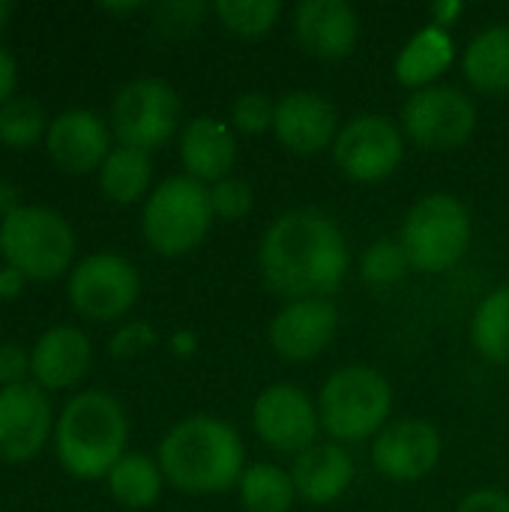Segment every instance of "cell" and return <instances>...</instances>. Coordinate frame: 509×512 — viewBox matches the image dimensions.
<instances>
[{"label":"cell","mask_w":509,"mask_h":512,"mask_svg":"<svg viewBox=\"0 0 509 512\" xmlns=\"http://www.w3.org/2000/svg\"><path fill=\"white\" fill-rule=\"evenodd\" d=\"M15 84H18V63L12 51L0 42V105L15 96Z\"/></svg>","instance_id":"38"},{"label":"cell","mask_w":509,"mask_h":512,"mask_svg":"<svg viewBox=\"0 0 509 512\" xmlns=\"http://www.w3.org/2000/svg\"><path fill=\"white\" fill-rule=\"evenodd\" d=\"M24 285H27V276H24L21 270H15V267H9V264L0 267V303H3V300L21 297Z\"/></svg>","instance_id":"39"},{"label":"cell","mask_w":509,"mask_h":512,"mask_svg":"<svg viewBox=\"0 0 509 512\" xmlns=\"http://www.w3.org/2000/svg\"><path fill=\"white\" fill-rule=\"evenodd\" d=\"M291 21L303 51L318 60H345L360 42V15L345 0H303Z\"/></svg>","instance_id":"18"},{"label":"cell","mask_w":509,"mask_h":512,"mask_svg":"<svg viewBox=\"0 0 509 512\" xmlns=\"http://www.w3.org/2000/svg\"><path fill=\"white\" fill-rule=\"evenodd\" d=\"M351 270V252L342 228L315 207H297L276 216L258 243L261 282L285 297H330Z\"/></svg>","instance_id":"1"},{"label":"cell","mask_w":509,"mask_h":512,"mask_svg":"<svg viewBox=\"0 0 509 512\" xmlns=\"http://www.w3.org/2000/svg\"><path fill=\"white\" fill-rule=\"evenodd\" d=\"M339 129L336 105L315 90H291L276 99L273 135L294 156H318L333 150Z\"/></svg>","instance_id":"16"},{"label":"cell","mask_w":509,"mask_h":512,"mask_svg":"<svg viewBox=\"0 0 509 512\" xmlns=\"http://www.w3.org/2000/svg\"><path fill=\"white\" fill-rule=\"evenodd\" d=\"M276 102L261 90H246L231 102V129L243 135H264L273 132Z\"/></svg>","instance_id":"31"},{"label":"cell","mask_w":509,"mask_h":512,"mask_svg":"<svg viewBox=\"0 0 509 512\" xmlns=\"http://www.w3.org/2000/svg\"><path fill=\"white\" fill-rule=\"evenodd\" d=\"M180 96L177 90L153 75L126 81L111 102V135L123 147L156 150L180 129Z\"/></svg>","instance_id":"8"},{"label":"cell","mask_w":509,"mask_h":512,"mask_svg":"<svg viewBox=\"0 0 509 512\" xmlns=\"http://www.w3.org/2000/svg\"><path fill=\"white\" fill-rule=\"evenodd\" d=\"M48 114L33 96H12L0 105V144L12 150H27L39 144L48 132Z\"/></svg>","instance_id":"28"},{"label":"cell","mask_w":509,"mask_h":512,"mask_svg":"<svg viewBox=\"0 0 509 512\" xmlns=\"http://www.w3.org/2000/svg\"><path fill=\"white\" fill-rule=\"evenodd\" d=\"M54 456L75 480H105L129 453V417L105 390L75 393L54 423Z\"/></svg>","instance_id":"3"},{"label":"cell","mask_w":509,"mask_h":512,"mask_svg":"<svg viewBox=\"0 0 509 512\" xmlns=\"http://www.w3.org/2000/svg\"><path fill=\"white\" fill-rule=\"evenodd\" d=\"M0 255L27 279L54 282L75 267V231L60 210L21 204L0 219Z\"/></svg>","instance_id":"6"},{"label":"cell","mask_w":509,"mask_h":512,"mask_svg":"<svg viewBox=\"0 0 509 512\" xmlns=\"http://www.w3.org/2000/svg\"><path fill=\"white\" fill-rule=\"evenodd\" d=\"M204 12H207L204 3H165V6H156V24L165 33H183V30L198 27Z\"/></svg>","instance_id":"34"},{"label":"cell","mask_w":509,"mask_h":512,"mask_svg":"<svg viewBox=\"0 0 509 512\" xmlns=\"http://www.w3.org/2000/svg\"><path fill=\"white\" fill-rule=\"evenodd\" d=\"M21 207V192L15 183L0 180V219H6L9 213H15Z\"/></svg>","instance_id":"40"},{"label":"cell","mask_w":509,"mask_h":512,"mask_svg":"<svg viewBox=\"0 0 509 512\" xmlns=\"http://www.w3.org/2000/svg\"><path fill=\"white\" fill-rule=\"evenodd\" d=\"M339 330V309L330 297L288 300L270 321V348L285 363H309L321 357Z\"/></svg>","instance_id":"15"},{"label":"cell","mask_w":509,"mask_h":512,"mask_svg":"<svg viewBox=\"0 0 509 512\" xmlns=\"http://www.w3.org/2000/svg\"><path fill=\"white\" fill-rule=\"evenodd\" d=\"M456 512H509V495L501 489H474L459 501Z\"/></svg>","instance_id":"36"},{"label":"cell","mask_w":509,"mask_h":512,"mask_svg":"<svg viewBox=\"0 0 509 512\" xmlns=\"http://www.w3.org/2000/svg\"><path fill=\"white\" fill-rule=\"evenodd\" d=\"M156 345V330L147 321H126L123 327H117L108 339V354L114 360H129L144 354L147 348Z\"/></svg>","instance_id":"33"},{"label":"cell","mask_w":509,"mask_h":512,"mask_svg":"<svg viewBox=\"0 0 509 512\" xmlns=\"http://www.w3.org/2000/svg\"><path fill=\"white\" fill-rule=\"evenodd\" d=\"M45 150L51 162L66 174L99 171V165L111 153V126L90 108H66L51 117Z\"/></svg>","instance_id":"17"},{"label":"cell","mask_w":509,"mask_h":512,"mask_svg":"<svg viewBox=\"0 0 509 512\" xmlns=\"http://www.w3.org/2000/svg\"><path fill=\"white\" fill-rule=\"evenodd\" d=\"M99 189L108 201L114 204H135V201H147L150 180H153V162L150 153L135 150V147H111V153L105 156V162L99 165Z\"/></svg>","instance_id":"24"},{"label":"cell","mask_w":509,"mask_h":512,"mask_svg":"<svg viewBox=\"0 0 509 512\" xmlns=\"http://www.w3.org/2000/svg\"><path fill=\"white\" fill-rule=\"evenodd\" d=\"M171 351L177 354V357H192L195 351H198V336L192 333V330H177L174 336H171Z\"/></svg>","instance_id":"41"},{"label":"cell","mask_w":509,"mask_h":512,"mask_svg":"<svg viewBox=\"0 0 509 512\" xmlns=\"http://www.w3.org/2000/svg\"><path fill=\"white\" fill-rule=\"evenodd\" d=\"M237 495L246 512H291L294 501H300L291 471L273 462L246 465L237 483Z\"/></svg>","instance_id":"26"},{"label":"cell","mask_w":509,"mask_h":512,"mask_svg":"<svg viewBox=\"0 0 509 512\" xmlns=\"http://www.w3.org/2000/svg\"><path fill=\"white\" fill-rule=\"evenodd\" d=\"M462 12H465V3L462 0H435L429 6V24L450 30L462 18Z\"/></svg>","instance_id":"37"},{"label":"cell","mask_w":509,"mask_h":512,"mask_svg":"<svg viewBox=\"0 0 509 512\" xmlns=\"http://www.w3.org/2000/svg\"><path fill=\"white\" fill-rule=\"evenodd\" d=\"M252 432L264 447L285 456H300L315 447L321 435L318 399L291 381L267 384L252 405Z\"/></svg>","instance_id":"12"},{"label":"cell","mask_w":509,"mask_h":512,"mask_svg":"<svg viewBox=\"0 0 509 512\" xmlns=\"http://www.w3.org/2000/svg\"><path fill=\"white\" fill-rule=\"evenodd\" d=\"M471 237V213L450 192H429L414 201L399 231V243L417 273H447L468 255Z\"/></svg>","instance_id":"7"},{"label":"cell","mask_w":509,"mask_h":512,"mask_svg":"<svg viewBox=\"0 0 509 512\" xmlns=\"http://www.w3.org/2000/svg\"><path fill=\"white\" fill-rule=\"evenodd\" d=\"M27 381H33L30 351L15 342H3L0 345V387H15V384H27Z\"/></svg>","instance_id":"35"},{"label":"cell","mask_w":509,"mask_h":512,"mask_svg":"<svg viewBox=\"0 0 509 512\" xmlns=\"http://www.w3.org/2000/svg\"><path fill=\"white\" fill-rule=\"evenodd\" d=\"M72 309L96 324L120 321L141 297V273L120 252H93L69 270Z\"/></svg>","instance_id":"10"},{"label":"cell","mask_w":509,"mask_h":512,"mask_svg":"<svg viewBox=\"0 0 509 512\" xmlns=\"http://www.w3.org/2000/svg\"><path fill=\"white\" fill-rule=\"evenodd\" d=\"M12 3H6V0H0V30L6 27V21H9V15H12Z\"/></svg>","instance_id":"43"},{"label":"cell","mask_w":509,"mask_h":512,"mask_svg":"<svg viewBox=\"0 0 509 512\" xmlns=\"http://www.w3.org/2000/svg\"><path fill=\"white\" fill-rule=\"evenodd\" d=\"M213 204L210 186L174 174L165 177L144 201L141 210V234L147 246L162 258H180L198 249L213 228Z\"/></svg>","instance_id":"5"},{"label":"cell","mask_w":509,"mask_h":512,"mask_svg":"<svg viewBox=\"0 0 509 512\" xmlns=\"http://www.w3.org/2000/svg\"><path fill=\"white\" fill-rule=\"evenodd\" d=\"M102 9L111 12V15H129V12H138L144 6L141 3H102Z\"/></svg>","instance_id":"42"},{"label":"cell","mask_w":509,"mask_h":512,"mask_svg":"<svg viewBox=\"0 0 509 512\" xmlns=\"http://www.w3.org/2000/svg\"><path fill=\"white\" fill-rule=\"evenodd\" d=\"M453 63H456V39L450 36V30L426 24L399 48L393 60V72H396V81L414 93V90L435 87L438 78Z\"/></svg>","instance_id":"22"},{"label":"cell","mask_w":509,"mask_h":512,"mask_svg":"<svg viewBox=\"0 0 509 512\" xmlns=\"http://www.w3.org/2000/svg\"><path fill=\"white\" fill-rule=\"evenodd\" d=\"M159 468L165 483L186 495H219L237 489L246 471L240 432L219 417L195 414L180 420L159 441Z\"/></svg>","instance_id":"2"},{"label":"cell","mask_w":509,"mask_h":512,"mask_svg":"<svg viewBox=\"0 0 509 512\" xmlns=\"http://www.w3.org/2000/svg\"><path fill=\"white\" fill-rule=\"evenodd\" d=\"M297 498L312 507L336 504L354 483V459L342 444H315L291 459Z\"/></svg>","instance_id":"21"},{"label":"cell","mask_w":509,"mask_h":512,"mask_svg":"<svg viewBox=\"0 0 509 512\" xmlns=\"http://www.w3.org/2000/svg\"><path fill=\"white\" fill-rule=\"evenodd\" d=\"M471 345L486 363L509 366V285L486 294L474 309Z\"/></svg>","instance_id":"27"},{"label":"cell","mask_w":509,"mask_h":512,"mask_svg":"<svg viewBox=\"0 0 509 512\" xmlns=\"http://www.w3.org/2000/svg\"><path fill=\"white\" fill-rule=\"evenodd\" d=\"M399 126L414 147L450 153L474 138L477 105L465 90L453 84H435L426 90H414L405 99Z\"/></svg>","instance_id":"9"},{"label":"cell","mask_w":509,"mask_h":512,"mask_svg":"<svg viewBox=\"0 0 509 512\" xmlns=\"http://www.w3.org/2000/svg\"><path fill=\"white\" fill-rule=\"evenodd\" d=\"M405 132L396 120L378 111L357 114L342 123L336 144H333V162L336 168L354 180V183H381L396 174V168L405 159Z\"/></svg>","instance_id":"11"},{"label":"cell","mask_w":509,"mask_h":512,"mask_svg":"<svg viewBox=\"0 0 509 512\" xmlns=\"http://www.w3.org/2000/svg\"><path fill=\"white\" fill-rule=\"evenodd\" d=\"M210 12L219 18V24L243 39H258L264 33H270L285 6L279 0H219L210 6Z\"/></svg>","instance_id":"29"},{"label":"cell","mask_w":509,"mask_h":512,"mask_svg":"<svg viewBox=\"0 0 509 512\" xmlns=\"http://www.w3.org/2000/svg\"><path fill=\"white\" fill-rule=\"evenodd\" d=\"M180 165L186 177L204 186L231 177L237 165V132L231 129V123L210 114L186 120V126L180 129Z\"/></svg>","instance_id":"19"},{"label":"cell","mask_w":509,"mask_h":512,"mask_svg":"<svg viewBox=\"0 0 509 512\" xmlns=\"http://www.w3.org/2000/svg\"><path fill=\"white\" fill-rule=\"evenodd\" d=\"M444 456V441L429 420H396L372 441V465L390 483L426 480Z\"/></svg>","instance_id":"13"},{"label":"cell","mask_w":509,"mask_h":512,"mask_svg":"<svg viewBox=\"0 0 509 512\" xmlns=\"http://www.w3.org/2000/svg\"><path fill=\"white\" fill-rule=\"evenodd\" d=\"M318 414L321 432L330 435L333 444L375 441V435L390 426L393 384L375 366H342L321 384Z\"/></svg>","instance_id":"4"},{"label":"cell","mask_w":509,"mask_h":512,"mask_svg":"<svg viewBox=\"0 0 509 512\" xmlns=\"http://www.w3.org/2000/svg\"><path fill=\"white\" fill-rule=\"evenodd\" d=\"M210 204H213V216L219 222H240L255 207V189L249 180L231 174L210 186Z\"/></svg>","instance_id":"32"},{"label":"cell","mask_w":509,"mask_h":512,"mask_svg":"<svg viewBox=\"0 0 509 512\" xmlns=\"http://www.w3.org/2000/svg\"><path fill=\"white\" fill-rule=\"evenodd\" d=\"M54 411L48 393L27 381L0 387V459L24 465L54 438Z\"/></svg>","instance_id":"14"},{"label":"cell","mask_w":509,"mask_h":512,"mask_svg":"<svg viewBox=\"0 0 509 512\" xmlns=\"http://www.w3.org/2000/svg\"><path fill=\"white\" fill-rule=\"evenodd\" d=\"M462 72L480 93H509V24L483 27L465 45Z\"/></svg>","instance_id":"23"},{"label":"cell","mask_w":509,"mask_h":512,"mask_svg":"<svg viewBox=\"0 0 509 512\" xmlns=\"http://www.w3.org/2000/svg\"><path fill=\"white\" fill-rule=\"evenodd\" d=\"M408 270H411V261H408V252L399 243V237L375 240L363 252V261H360V279L372 288H390V285L402 282L408 276Z\"/></svg>","instance_id":"30"},{"label":"cell","mask_w":509,"mask_h":512,"mask_svg":"<svg viewBox=\"0 0 509 512\" xmlns=\"http://www.w3.org/2000/svg\"><path fill=\"white\" fill-rule=\"evenodd\" d=\"M111 498L126 510H150L165 489V474L159 459L144 453H126L105 477Z\"/></svg>","instance_id":"25"},{"label":"cell","mask_w":509,"mask_h":512,"mask_svg":"<svg viewBox=\"0 0 509 512\" xmlns=\"http://www.w3.org/2000/svg\"><path fill=\"white\" fill-rule=\"evenodd\" d=\"M90 360L93 345L87 333L72 324H54L30 348V375L45 393L69 390L90 372Z\"/></svg>","instance_id":"20"}]
</instances>
